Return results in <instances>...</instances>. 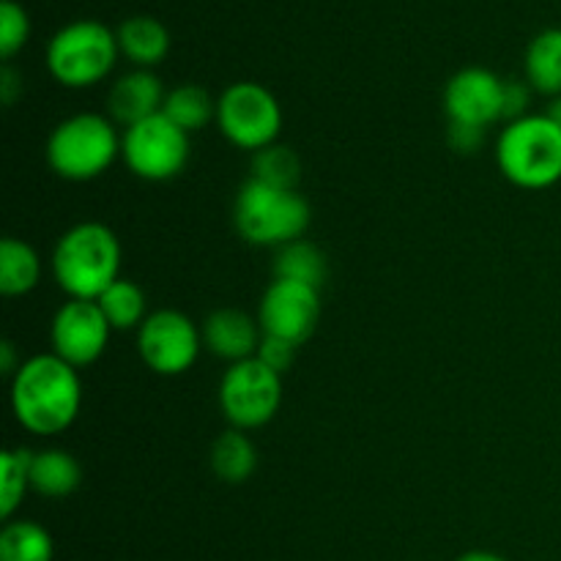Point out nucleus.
<instances>
[{
  "instance_id": "obj_22",
  "label": "nucleus",
  "mask_w": 561,
  "mask_h": 561,
  "mask_svg": "<svg viewBox=\"0 0 561 561\" xmlns=\"http://www.w3.org/2000/svg\"><path fill=\"white\" fill-rule=\"evenodd\" d=\"M162 113L168 115L175 126H181L186 135H195V131L206 129L211 121H217V99H214L203 85L184 82V85L168 91Z\"/></svg>"
},
{
  "instance_id": "obj_2",
  "label": "nucleus",
  "mask_w": 561,
  "mask_h": 561,
  "mask_svg": "<svg viewBox=\"0 0 561 561\" xmlns=\"http://www.w3.org/2000/svg\"><path fill=\"white\" fill-rule=\"evenodd\" d=\"M121 257L124 252L115 230L88 219L60 233L49 255V272L69 299L96 301L121 279Z\"/></svg>"
},
{
  "instance_id": "obj_8",
  "label": "nucleus",
  "mask_w": 561,
  "mask_h": 561,
  "mask_svg": "<svg viewBox=\"0 0 561 561\" xmlns=\"http://www.w3.org/2000/svg\"><path fill=\"white\" fill-rule=\"evenodd\" d=\"M190 137L164 113L151 115L121 131V162L140 181L164 184L179 179L190 164Z\"/></svg>"
},
{
  "instance_id": "obj_29",
  "label": "nucleus",
  "mask_w": 561,
  "mask_h": 561,
  "mask_svg": "<svg viewBox=\"0 0 561 561\" xmlns=\"http://www.w3.org/2000/svg\"><path fill=\"white\" fill-rule=\"evenodd\" d=\"M531 85L526 80H504V121H518L529 115Z\"/></svg>"
},
{
  "instance_id": "obj_34",
  "label": "nucleus",
  "mask_w": 561,
  "mask_h": 561,
  "mask_svg": "<svg viewBox=\"0 0 561 561\" xmlns=\"http://www.w3.org/2000/svg\"><path fill=\"white\" fill-rule=\"evenodd\" d=\"M546 115H548V118H551V121H553V124H557V126H559V129H561V96H557V99H551V104H548Z\"/></svg>"
},
{
  "instance_id": "obj_25",
  "label": "nucleus",
  "mask_w": 561,
  "mask_h": 561,
  "mask_svg": "<svg viewBox=\"0 0 561 561\" xmlns=\"http://www.w3.org/2000/svg\"><path fill=\"white\" fill-rule=\"evenodd\" d=\"M31 493V449H3L0 455V515L14 518L22 499Z\"/></svg>"
},
{
  "instance_id": "obj_4",
  "label": "nucleus",
  "mask_w": 561,
  "mask_h": 561,
  "mask_svg": "<svg viewBox=\"0 0 561 561\" xmlns=\"http://www.w3.org/2000/svg\"><path fill=\"white\" fill-rule=\"evenodd\" d=\"M493 153L499 173L518 190H551L561 181V129L546 113L504 124Z\"/></svg>"
},
{
  "instance_id": "obj_16",
  "label": "nucleus",
  "mask_w": 561,
  "mask_h": 561,
  "mask_svg": "<svg viewBox=\"0 0 561 561\" xmlns=\"http://www.w3.org/2000/svg\"><path fill=\"white\" fill-rule=\"evenodd\" d=\"M82 485V466L60 447L31 453V491L44 499H66Z\"/></svg>"
},
{
  "instance_id": "obj_18",
  "label": "nucleus",
  "mask_w": 561,
  "mask_h": 561,
  "mask_svg": "<svg viewBox=\"0 0 561 561\" xmlns=\"http://www.w3.org/2000/svg\"><path fill=\"white\" fill-rule=\"evenodd\" d=\"M208 466L211 474L225 485H244L257 471V447L244 431L219 433L208 449Z\"/></svg>"
},
{
  "instance_id": "obj_17",
  "label": "nucleus",
  "mask_w": 561,
  "mask_h": 561,
  "mask_svg": "<svg viewBox=\"0 0 561 561\" xmlns=\"http://www.w3.org/2000/svg\"><path fill=\"white\" fill-rule=\"evenodd\" d=\"M118 49L126 60L135 64V69H153L162 64L170 53V33L153 16H129L115 31Z\"/></svg>"
},
{
  "instance_id": "obj_13",
  "label": "nucleus",
  "mask_w": 561,
  "mask_h": 561,
  "mask_svg": "<svg viewBox=\"0 0 561 561\" xmlns=\"http://www.w3.org/2000/svg\"><path fill=\"white\" fill-rule=\"evenodd\" d=\"M444 110L449 124L488 129L496 121H504V80L482 66L455 71L444 88Z\"/></svg>"
},
{
  "instance_id": "obj_14",
  "label": "nucleus",
  "mask_w": 561,
  "mask_h": 561,
  "mask_svg": "<svg viewBox=\"0 0 561 561\" xmlns=\"http://www.w3.org/2000/svg\"><path fill=\"white\" fill-rule=\"evenodd\" d=\"M201 334L203 348L217 356V359L228 362V365L252 359L263 340V329L257 318H252L244 310H236V307H219V310L208 312Z\"/></svg>"
},
{
  "instance_id": "obj_12",
  "label": "nucleus",
  "mask_w": 561,
  "mask_h": 561,
  "mask_svg": "<svg viewBox=\"0 0 561 561\" xmlns=\"http://www.w3.org/2000/svg\"><path fill=\"white\" fill-rule=\"evenodd\" d=\"M255 318L268 337L288 340L294 345L307 343L321 321V290L274 277L263 290Z\"/></svg>"
},
{
  "instance_id": "obj_23",
  "label": "nucleus",
  "mask_w": 561,
  "mask_h": 561,
  "mask_svg": "<svg viewBox=\"0 0 561 561\" xmlns=\"http://www.w3.org/2000/svg\"><path fill=\"white\" fill-rule=\"evenodd\" d=\"M53 535L36 520L11 518L0 531V561H53Z\"/></svg>"
},
{
  "instance_id": "obj_7",
  "label": "nucleus",
  "mask_w": 561,
  "mask_h": 561,
  "mask_svg": "<svg viewBox=\"0 0 561 561\" xmlns=\"http://www.w3.org/2000/svg\"><path fill=\"white\" fill-rule=\"evenodd\" d=\"M217 129L239 151L257 153L274 146L283 131V107L261 82H233L217 99Z\"/></svg>"
},
{
  "instance_id": "obj_10",
  "label": "nucleus",
  "mask_w": 561,
  "mask_h": 561,
  "mask_svg": "<svg viewBox=\"0 0 561 561\" xmlns=\"http://www.w3.org/2000/svg\"><path fill=\"white\" fill-rule=\"evenodd\" d=\"M201 351V327L173 307L153 310L137 329V354L153 376H184L195 367Z\"/></svg>"
},
{
  "instance_id": "obj_6",
  "label": "nucleus",
  "mask_w": 561,
  "mask_h": 561,
  "mask_svg": "<svg viewBox=\"0 0 561 561\" xmlns=\"http://www.w3.org/2000/svg\"><path fill=\"white\" fill-rule=\"evenodd\" d=\"M118 58V36L99 20L69 22L47 44L49 75L58 85L71 91L107 80Z\"/></svg>"
},
{
  "instance_id": "obj_15",
  "label": "nucleus",
  "mask_w": 561,
  "mask_h": 561,
  "mask_svg": "<svg viewBox=\"0 0 561 561\" xmlns=\"http://www.w3.org/2000/svg\"><path fill=\"white\" fill-rule=\"evenodd\" d=\"M164 96L168 91L151 69H131L121 75L110 88L107 115L121 129H129V126L162 113Z\"/></svg>"
},
{
  "instance_id": "obj_20",
  "label": "nucleus",
  "mask_w": 561,
  "mask_h": 561,
  "mask_svg": "<svg viewBox=\"0 0 561 561\" xmlns=\"http://www.w3.org/2000/svg\"><path fill=\"white\" fill-rule=\"evenodd\" d=\"M526 82L542 96H561V27H546L531 38L524 58Z\"/></svg>"
},
{
  "instance_id": "obj_27",
  "label": "nucleus",
  "mask_w": 561,
  "mask_h": 561,
  "mask_svg": "<svg viewBox=\"0 0 561 561\" xmlns=\"http://www.w3.org/2000/svg\"><path fill=\"white\" fill-rule=\"evenodd\" d=\"M31 38V20L16 0H0V58L9 64Z\"/></svg>"
},
{
  "instance_id": "obj_28",
  "label": "nucleus",
  "mask_w": 561,
  "mask_h": 561,
  "mask_svg": "<svg viewBox=\"0 0 561 561\" xmlns=\"http://www.w3.org/2000/svg\"><path fill=\"white\" fill-rule=\"evenodd\" d=\"M296 348H299V345L288 343V340L268 337V334H263L261 348H257L255 356L263 362V365L272 367L274 373H279V376H285V373H288L290 367H294Z\"/></svg>"
},
{
  "instance_id": "obj_21",
  "label": "nucleus",
  "mask_w": 561,
  "mask_h": 561,
  "mask_svg": "<svg viewBox=\"0 0 561 561\" xmlns=\"http://www.w3.org/2000/svg\"><path fill=\"white\" fill-rule=\"evenodd\" d=\"M274 277L294 279V283L321 290L329 279L327 252L307 239L290 241V244L274 250Z\"/></svg>"
},
{
  "instance_id": "obj_24",
  "label": "nucleus",
  "mask_w": 561,
  "mask_h": 561,
  "mask_svg": "<svg viewBox=\"0 0 561 561\" xmlns=\"http://www.w3.org/2000/svg\"><path fill=\"white\" fill-rule=\"evenodd\" d=\"M99 307H102L104 318L110 321L113 332H131L140 329L151 312H148L146 290L131 279L121 277L118 283L110 285L102 296H99Z\"/></svg>"
},
{
  "instance_id": "obj_3",
  "label": "nucleus",
  "mask_w": 561,
  "mask_h": 561,
  "mask_svg": "<svg viewBox=\"0 0 561 561\" xmlns=\"http://www.w3.org/2000/svg\"><path fill=\"white\" fill-rule=\"evenodd\" d=\"M44 157L58 179L75 184L99 179L121 159L118 124L102 113L69 115L49 131Z\"/></svg>"
},
{
  "instance_id": "obj_9",
  "label": "nucleus",
  "mask_w": 561,
  "mask_h": 561,
  "mask_svg": "<svg viewBox=\"0 0 561 561\" xmlns=\"http://www.w3.org/2000/svg\"><path fill=\"white\" fill-rule=\"evenodd\" d=\"M219 409L236 431H257L277 416L283 405V376L257 356L228 365L219 381Z\"/></svg>"
},
{
  "instance_id": "obj_11",
  "label": "nucleus",
  "mask_w": 561,
  "mask_h": 561,
  "mask_svg": "<svg viewBox=\"0 0 561 561\" xmlns=\"http://www.w3.org/2000/svg\"><path fill=\"white\" fill-rule=\"evenodd\" d=\"M110 334H113V327L104 318L99 301L66 299L49 323L53 354L77 370H85L102 359L110 345Z\"/></svg>"
},
{
  "instance_id": "obj_5",
  "label": "nucleus",
  "mask_w": 561,
  "mask_h": 561,
  "mask_svg": "<svg viewBox=\"0 0 561 561\" xmlns=\"http://www.w3.org/2000/svg\"><path fill=\"white\" fill-rule=\"evenodd\" d=\"M310 222V203L299 195V190L247 179L236 192L233 225L247 244L279 250L290 241L305 239Z\"/></svg>"
},
{
  "instance_id": "obj_1",
  "label": "nucleus",
  "mask_w": 561,
  "mask_h": 561,
  "mask_svg": "<svg viewBox=\"0 0 561 561\" xmlns=\"http://www.w3.org/2000/svg\"><path fill=\"white\" fill-rule=\"evenodd\" d=\"M11 414L33 436L69 431L82 411V378L60 356L36 354L22 362L11 378Z\"/></svg>"
},
{
  "instance_id": "obj_33",
  "label": "nucleus",
  "mask_w": 561,
  "mask_h": 561,
  "mask_svg": "<svg viewBox=\"0 0 561 561\" xmlns=\"http://www.w3.org/2000/svg\"><path fill=\"white\" fill-rule=\"evenodd\" d=\"M455 561H507V559L499 557V553H493V551H466V553H460Z\"/></svg>"
},
{
  "instance_id": "obj_19",
  "label": "nucleus",
  "mask_w": 561,
  "mask_h": 561,
  "mask_svg": "<svg viewBox=\"0 0 561 561\" xmlns=\"http://www.w3.org/2000/svg\"><path fill=\"white\" fill-rule=\"evenodd\" d=\"M42 283V255L25 239L5 236L0 241V294L20 299L33 294Z\"/></svg>"
},
{
  "instance_id": "obj_26",
  "label": "nucleus",
  "mask_w": 561,
  "mask_h": 561,
  "mask_svg": "<svg viewBox=\"0 0 561 561\" xmlns=\"http://www.w3.org/2000/svg\"><path fill=\"white\" fill-rule=\"evenodd\" d=\"M299 173H301V162L299 157H296L294 148L274 142V146L252 153L250 179L263 181V184H272V186H283V190H296V184H299Z\"/></svg>"
},
{
  "instance_id": "obj_32",
  "label": "nucleus",
  "mask_w": 561,
  "mask_h": 561,
  "mask_svg": "<svg viewBox=\"0 0 561 561\" xmlns=\"http://www.w3.org/2000/svg\"><path fill=\"white\" fill-rule=\"evenodd\" d=\"M16 85H20V77H16V71L5 64L3 71H0V96H3V104H14L16 93H20Z\"/></svg>"
},
{
  "instance_id": "obj_31",
  "label": "nucleus",
  "mask_w": 561,
  "mask_h": 561,
  "mask_svg": "<svg viewBox=\"0 0 561 561\" xmlns=\"http://www.w3.org/2000/svg\"><path fill=\"white\" fill-rule=\"evenodd\" d=\"M22 362L25 359H16V345L11 340H3L0 343V370H3L5 378H14V373L20 370Z\"/></svg>"
},
{
  "instance_id": "obj_30",
  "label": "nucleus",
  "mask_w": 561,
  "mask_h": 561,
  "mask_svg": "<svg viewBox=\"0 0 561 561\" xmlns=\"http://www.w3.org/2000/svg\"><path fill=\"white\" fill-rule=\"evenodd\" d=\"M447 140L453 151L471 157V153L480 151L482 142H485V129H480V126H466V124H449Z\"/></svg>"
}]
</instances>
